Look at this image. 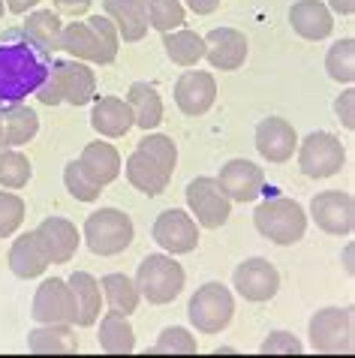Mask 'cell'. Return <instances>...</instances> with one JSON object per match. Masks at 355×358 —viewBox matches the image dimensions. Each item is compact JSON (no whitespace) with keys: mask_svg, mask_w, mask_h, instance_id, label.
<instances>
[{"mask_svg":"<svg viewBox=\"0 0 355 358\" xmlns=\"http://www.w3.org/2000/svg\"><path fill=\"white\" fill-rule=\"evenodd\" d=\"M52 55H45L24 31L0 34V106L24 103L45 82Z\"/></svg>","mask_w":355,"mask_h":358,"instance_id":"obj_1","label":"cell"},{"mask_svg":"<svg viewBox=\"0 0 355 358\" xmlns=\"http://www.w3.org/2000/svg\"><path fill=\"white\" fill-rule=\"evenodd\" d=\"M61 48L82 64H112L121 48L115 24L106 15H91L87 22H70L61 34Z\"/></svg>","mask_w":355,"mask_h":358,"instance_id":"obj_2","label":"cell"},{"mask_svg":"<svg viewBox=\"0 0 355 358\" xmlns=\"http://www.w3.org/2000/svg\"><path fill=\"white\" fill-rule=\"evenodd\" d=\"M253 226H256V232L262 238H268L271 244L289 247V244H298L304 232H307V214H304V208L295 202V199L274 196V199H265V202L256 208Z\"/></svg>","mask_w":355,"mask_h":358,"instance_id":"obj_3","label":"cell"},{"mask_svg":"<svg viewBox=\"0 0 355 358\" xmlns=\"http://www.w3.org/2000/svg\"><path fill=\"white\" fill-rule=\"evenodd\" d=\"M184 268L166 253H147L136 271V289L151 304H169L184 292Z\"/></svg>","mask_w":355,"mask_h":358,"instance_id":"obj_4","label":"cell"},{"mask_svg":"<svg viewBox=\"0 0 355 358\" xmlns=\"http://www.w3.org/2000/svg\"><path fill=\"white\" fill-rule=\"evenodd\" d=\"M133 220L121 208H100L85 220V244L94 256H117L133 244Z\"/></svg>","mask_w":355,"mask_h":358,"instance_id":"obj_5","label":"cell"},{"mask_svg":"<svg viewBox=\"0 0 355 358\" xmlns=\"http://www.w3.org/2000/svg\"><path fill=\"white\" fill-rule=\"evenodd\" d=\"M352 307H325L310 320V350L319 355L352 352Z\"/></svg>","mask_w":355,"mask_h":358,"instance_id":"obj_6","label":"cell"},{"mask_svg":"<svg viewBox=\"0 0 355 358\" xmlns=\"http://www.w3.org/2000/svg\"><path fill=\"white\" fill-rule=\"evenodd\" d=\"M190 322L199 334H217L232 322L235 316V298L223 283H205L196 289V295L187 304Z\"/></svg>","mask_w":355,"mask_h":358,"instance_id":"obj_7","label":"cell"},{"mask_svg":"<svg viewBox=\"0 0 355 358\" xmlns=\"http://www.w3.org/2000/svg\"><path fill=\"white\" fill-rule=\"evenodd\" d=\"M298 166L301 172L307 178H331L338 175L343 166H347V151H343L340 138L334 133H325V130H317L310 133L307 138L301 142L298 148Z\"/></svg>","mask_w":355,"mask_h":358,"instance_id":"obj_8","label":"cell"},{"mask_svg":"<svg viewBox=\"0 0 355 358\" xmlns=\"http://www.w3.org/2000/svg\"><path fill=\"white\" fill-rule=\"evenodd\" d=\"M187 205L196 214V223L205 229H220L232 214V202L220 190L217 178H196L187 184Z\"/></svg>","mask_w":355,"mask_h":358,"instance_id":"obj_9","label":"cell"},{"mask_svg":"<svg viewBox=\"0 0 355 358\" xmlns=\"http://www.w3.org/2000/svg\"><path fill=\"white\" fill-rule=\"evenodd\" d=\"M34 320L39 325H75V298L70 283L48 277L34 295Z\"/></svg>","mask_w":355,"mask_h":358,"instance_id":"obj_10","label":"cell"},{"mask_svg":"<svg viewBox=\"0 0 355 358\" xmlns=\"http://www.w3.org/2000/svg\"><path fill=\"white\" fill-rule=\"evenodd\" d=\"M310 217L322 232L347 238L355 229V202H352V196L343 190H325V193L313 196Z\"/></svg>","mask_w":355,"mask_h":358,"instance_id":"obj_11","label":"cell"},{"mask_svg":"<svg viewBox=\"0 0 355 358\" xmlns=\"http://www.w3.org/2000/svg\"><path fill=\"white\" fill-rule=\"evenodd\" d=\"M232 286L238 289V295L244 301H253V304H262V301H271L280 289V274L268 259L262 256H253V259L241 262L232 274Z\"/></svg>","mask_w":355,"mask_h":358,"instance_id":"obj_12","label":"cell"},{"mask_svg":"<svg viewBox=\"0 0 355 358\" xmlns=\"http://www.w3.org/2000/svg\"><path fill=\"white\" fill-rule=\"evenodd\" d=\"M154 241L163 247L169 256H181V253H193L199 247V229L196 220L181 208H169L157 217L154 223Z\"/></svg>","mask_w":355,"mask_h":358,"instance_id":"obj_13","label":"cell"},{"mask_svg":"<svg viewBox=\"0 0 355 358\" xmlns=\"http://www.w3.org/2000/svg\"><path fill=\"white\" fill-rule=\"evenodd\" d=\"M48 76L55 78V87L61 94V103L70 106H87L96 94V76L94 69L82 61H52Z\"/></svg>","mask_w":355,"mask_h":358,"instance_id":"obj_14","label":"cell"},{"mask_svg":"<svg viewBox=\"0 0 355 358\" xmlns=\"http://www.w3.org/2000/svg\"><path fill=\"white\" fill-rule=\"evenodd\" d=\"M39 247H43L48 265H64L70 262L78 244H82V235H78L75 223H70L66 217H45L43 223L34 229Z\"/></svg>","mask_w":355,"mask_h":358,"instance_id":"obj_15","label":"cell"},{"mask_svg":"<svg viewBox=\"0 0 355 358\" xmlns=\"http://www.w3.org/2000/svg\"><path fill=\"white\" fill-rule=\"evenodd\" d=\"M217 184L229 202H253L265 190V175L250 160H229L217 175Z\"/></svg>","mask_w":355,"mask_h":358,"instance_id":"obj_16","label":"cell"},{"mask_svg":"<svg viewBox=\"0 0 355 358\" xmlns=\"http://www.w3.org/2000/svg\"><path fill=\"white\" fill-rule=\"evenodd\" d=\"M256 151L268 163H286L298 151V133L286 117H265L256 127Z\"/></svg>","mask_w":355,"mask_h":358,"instance_id":"obj_17","label":"cell"},{"mask_svg":"<svg viewBox=\"0 0 355 358\" xmlns=\"http://www.w3.org/2000/svg\"><path fill=\"white\" fill-rule=\"evenodd\" d=\"M205 39V57L214 69H223V73H232V69H241L247 61V36L235 27H214V31Z\"/></svg>","mask_w":355,"mask_h":358,"instance_id":"obj_18","label":"cell"},{"mask_svg":"<svg viewBox=\"0 0 355 358\" xmlns=\"http://www.w3.org/2000/svg\"><path fill=\"white\" fill-rule=\"evenodd\" d=\"M217 99V82L211 73L205 69H187V73L178 78L175 85V103L184 115L199 117L214 106Z\"/></svg>","mask_w":355,"mask_h":358,"instance_id":"obj_19","label":"cell"},{"mask_svg":"<svg viewBox=\"0 0 355 358\" xmlns=\"http://www.w3.org/2000/svg\"><path fill=\"white\" fill-rule=\"evenodd\" d=\"M91 127L106 138H121L136 127L133 108L121 96H100L91 112Z\"/></svg>","mask_w":355,"mask_h":358,"instance_id":"obj_20","label":"cell"},{"mask_svg":"<svg viewBox=\"0 0 355 358\" xmlns=\"http://www.w3.org/2000/svg\"><path fill=\"white\" fill-rule=\"evenodd\" d=\"M39 133V117L31 106H0V148H22Z\"/></svg>","mask_w":355,"mask_h":358,"instance_id":"obj_21","label":"cell"},{"mask_svg":"<svg viewBox=\"0 0 355 358\" xmlns=\"http://www.w3.org/2000/svg\"><path fill=\"white\" fill-rule=\"evenodd\" d=\"M106 18L115 24L117 39L124 43H139L147 34V15L142 0H103Z\"/></svg>","mask_w":355,"mask_h":358,"instance_id":"obj_22","label":"cell"},{"mask_svg":"<svg viewBox=\"0 0 355 358\" xmlns=\"http://www.w3.org/2000/svg\"><path fill=\"white\" fill-rule=\"evenodd\" d=\"M289 22H292V31L301 39H313V43L325 39L334 31V18L322 0H298V3H292Z\"/></svg>","mask_w":355,"mask_h":358,"instance_id":"obj_23","label":"cell"},{"mask_svg":"<svg viewBox=\"0 0 355 358\" xmlns=\"http://www.w3.org/2000/svg\"><path fill=\"white\" fill-rule=\"evenodd\" d=\"M78 166H82V172L96 187H108L121 175V154L108 142H91V145H85L82 157H78Z\"/></svg>","mask_w":355,"mask_h":358,"instance_id":"obj_24","label":"cell"},{"mask_svg":"<svg viewBox=\"0 0 355 358\" xmlns=\"http://www.w3.org/2000/svg\"><path fill=\"white\" fill-rule=\"evenodd\" d=\"M70 289L75 298V325L78 328H91L96 320H100V310H103V289H100V280L87 271H75L70 280Z\"/></svg>","mask_w":355,"mask_h":358,"instance_id":"obj_25","label":"cell"},{"mask_svg":"<svg viewBox=\"0 0 355 358\" xmlns=\"http://www.w3.org/2000/svg\"><path fill=\"white\" fill-rule=\"evenodd\" d=\"M126 181H130L136 190L145 193V196H160L166 187H169L172 175L166 172V169L157 166L147 154L133 151L130 157H126Z\"/></svg>","mask_w":355,"mask_h":358,"instance_id":"obj_26","label":"cell"},{"mask_svg":"<svg viewBox=\"0 0 355 358\" xmlns=\"http://www.w3.org/2000/svg\"><path fill=\"white\" fill-rule=\"evenodd\" d=\"M9 268H13V274L22 277V280H34V277L45 274L48 259H45V253H43V247H39L34 232H24L22 238L13 241V250H9Z\"/></svg>","mask_w":355,"mask_h":358,"instance_id":"obj_27","label":"cell"},{"mask_svg":"<svg viewBox=\"0 0 355 358\" xmlns=\"http://www.w3.org/2000/svg\"><path fill=\"white\" fill-rule=\"evenodd\" d=\"M27 350L34 355H73L78 352V337L73 325H39L27 337Z\"/></svg>","mask_w":355,"mask_h":358,"instance_id":"obj_28","label":"cell"},{"mask_svg":"<svg viewBox=\"0 0 355 358\" xmlns=\"http://www.w3.org/2000/svg\"><path fill=\"white\" fill-rule=\"evenodd\" d=\"M126 106L133 108V117H136V127L142 130H157L163 124V99L157 94L154 85L147 82H133L130 91H126Z\"/></svg>","mask_w":355,"mask_h":358,"instance_id":"obj_29","label":"cell"},{"mask_svg":"<svg viewBox=\"0 0 355 358\" xmlns=\"http://www.w3.org/2000/svg\"><path fill=\"white\" fill-rule=\"evenodd\" d=\"M100 289H103V301L108 304V313L130 316V313H136V307H139L142 295L126 274H106L100 280Z\"/></svg>","mask_w":355,"mask_h":358,"instance_id":"obj_30","label":"cell"},{"mask_svg":"<svg viewBox=\"0 0 355 358\" xmlns=\"http://www.w3.org/2000/svg\"><path fill=\"white\" fill-rule=\"evenodd\" d=\"M61 34H64L61 15L52 13V9H36V13H31L24 22V36L34 39L45 55H52L61 48Z\"/></svg>","mask_w":355,"mask_h":358,"instance_id":"obj_31","label":"cell"},{"mask_svg":"<svg viewBox=\"0 0 355 358\" xmlns=\"http://www.w3.org/2000/svg\"><path fill=\"white\" fill-rule=\"evenodd\" d=\"M163 48L169 55V61L178 66H196L205 57V39L196 31H187V27L163 34Z\"/></svg>","mask_w":355,"mask_h":358,"instance_id":"obj_32","label":"cell"},{"mask_svg":"<svg viewBox=\"0 0 355 358\" xmlns=\"http://www.w3.org/2000/svg\"><path fill=\"white\" fill-rule=\"evenodd\" d=\"M100 350L103 352H112V355H126L133 352L136 346V331L126 316H117V313H106L100 320Z\"/></svg>","mask_w":355,"mask_h":358,"instance_id":"obj_33","label":"cell"},{"mask_svg":"<svg viewBox=\"0 0 355 358\" xmlns=\"http://www.w3.org/2000/svg\"><path fill=\"white\" fill-rule=\"evenodd\" d=\"M142 6H145L147 24L160 34H172L187 22L181 0H142Z\"/></svg>","mask_w":355,"mask_h":358,"instance_id":"obj_34","label":"cell"},{"mask_svg":"<svg viewBox=\"0 0 355 358\" xmlns=\"http://www.w3.org/2000/svg\"><path fill=\"white\" fill-rule=\"evenodd\" d=\"M34 178L31 160L15 148H0V187L3 190H22Z\"/></svg>","mask_w":355,"mask_h":358,"instance_id":"obj_35","label":"cell"},{"mask_svg":"<svg viewBox=\"0 0 355 358\" xmlns=\"http://www.w3.org/2000/svg\"><path fill=\"white\" fill-rule=\"evenodd\" d=\"M325 69H328V76L334 82L340 85H352L355 82V39H340V43H334L328 48V55H325Z\"/></svg>","mask_w":355,"mask_h":358,"instance_id":"obj_36","label":"cell"},{"mask_svg":"<svg viewBox=\"0 0 355 358\" xmlns=\"http://www.w3.org/2000/svg\"><path fill=\"white\" fill-rule=\"evenodd\" d=\"M136 151H142V154H147L151 160L160 166V169H166V172H175V166H178V148H175V142L169 136H160V133H147L142 142H139V148Z\"/></svg>","mask_w":355,"mask_h":358,"instance_id":"obj_37","label":"cell"},{"mask_svg":"<svg viewBox=\"0 0 355 358\" xmlns=\"http://www.w3.org/2000/svg\"><path fill=\"white\" fill-rule=\"evenodd\" d=\"M154 352L157 355H196L199 352V343H196V337L187 331V328L172 325V328H166V331L157 337Z\"/></svg>","mask_w":355,"mask_h":358,"instance_id":"obj_38","label":"cell"},{"mask_svg":"<svg viewBox=\"0 0 355 358\" xmlns=\"http://www.w3.org/2000/svg\"><path fill=\"white\" fill-rule=\"evenodd\" d=\"M64 187L70 190V196L75 199V202H96L103 193V187H96L91 178H87L82 172V166H78V160H70L64 169Z\"/></svg>","mask_w":355,"mask_h":358,"instance_id":"obj_39","label":"cell"},{"mask_svg":"<svg viewBox=\"0 0 355 358\" xmlns=\"http://www.w3.org/2000/svg\"><path fill=\"white\" fill-rule=\"evenodd\" d=\"M27 205L22 196L15 193H0V238H13L18 226L24 223Z\"/></svg>","mask_w":355,"mask_h":358,"instance_id":"obj_40","label":"cell"},{"mask_svg":"<svg viewBox=\"0 0 355 358\" xmlns=\"http://www.w3.org/2000/svg\"><path fill=\"white\" fill-rule=\"evenodd\" d=\"M262 355H298L304 346H301V341L295 334H289V331H274V334H268L262 341Z\"/></svg>","mask_w":355,"mask_h":358,"instance_id":"obj_41","label":"cell"},{"mask_svg":"<svg viewBox=\"0 0 355 358\" xmlns=\"http://www.w3.org/2000/svg\"><path fill=\"white\" fill-rule=\"evenodd\" d=\"M334 112H338V117L343 121L347 130H355V91H352V87H347V91L338 96V103H334Z\"/></svg>","mask_w":355,"mask_h":358,"instance_id":"obj_42","label":"cell"},{"mask_svg":"<svg viewBox=\"0 0 355 358\" xmlns=\"http://www.w3.org/2000/svg\"><path fill=\"white\" fill-rule=\"evenodd\" d=\"M55 6L66 15H82L91 9V0H55Z\"/></svg>","mask_w":355,"mask_h":358,"instance_id":"obj_43","label":"cell"},{"mask_svg":"<svg viewBox=\"0 0 355 358\" xmlns=\"http://www.w3.org/2000/svg\"><path fill=\"white\" fill-rule=\"evenodd\" d=\"M184 3H187V6H190V9H193V13H196V15H211V13H214V9H217V6H220V0H184Z\"/></svg>","mask_w":355,"mask_h":358,"instance_id":"obj_44","label":"cell"},{"mask_svg":"<svg viewBox=\"0 0 355 358\" xmlns=\"http://www.w3.org/2000/svg\"><path fill=\"white\" fill-rule=\"evenodd\" d=\"M39 3V0H3V6L9 9V13H15V15H24L27 9H34Z\"/></svg>","mask_w":355,"mask_h":358,"instance_id":"obj_45","label":"cell"},{"mask_svg":"<svg viewBox=\"0 0 355 358\" xmlns=\"http://www.w3.org/2000/svg\"><path fill=\"white\" fill-rule=\"evenodd\" d=\"M328 13L352 15V13H355V0H328Z\"/></svg>","mask_w":355,"mask_h":358,"instance_id":"obj_46","label":"cell"},{"mask_svg":"<svg viewBox=\"0 0 355 358\" xmlns=\"http://www.w3.org/2000/svg\"><path fill=\"white\" fill-rule=\"evenodd\" d=\"M343 268H347V274L352 277V244L343 250Z\"/></svg>","mask_w":355,"mask_h":358,"instance_id":"obj_47","label":"cell"},{"mask_svg":"<svg viewBox=\"0 0 355 358\" xmlns=\"http://www.w3.org/2000/svg\"><path fill=\"white\" fill-rule=\"evenodd\" d=\"M3 9H6V6H3V0H0V18H3Z\"/></svg>","mask_w":355,"mask_h":358,"instance_id":"obj_48","label":"cell"}]
</instances>
